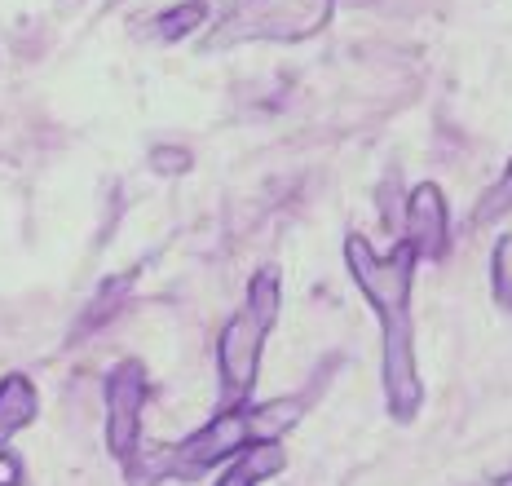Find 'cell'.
<instances>
[{"instance_id": "obj_1", "label": "cell", "mask_w": 512, "mask_h": 486, "mask_svg": "<svg viewBox=\"0 0 512 486\" xmlns=\"http://www.w3.org/2000/svg\"><path fill=\"white\" fill-rule=\"evenodd\" d=\"M345 261L349 274L367 301L376 305L380 327H384V394L389 411L398 420H411L420 407V376H415V345H411V274H415V252L411 243H393L389 257H376L362 235L345 239Z\"/></svg>"}, {"instance_id": "obj_2", "label": "cell", "mask_w": 512, "mask_h": 486, "mask_svg": "<svg viewBox=\"0 0 512 486\" xmlns=\"http://www.w3.org/2000/svg\"><path fill=\"white\" fill-rule=\"evenodd\" d=\"M301 420V403L296 398H274L265 407H226L221 416H212L199 433H190L177 447H155L142 456H128V482L151 486L164 478H195V473L212 469V464L239 456L252 442H279L283 429H292Z\"/></svg>"}, {"instance_id": "obj_3", "label": "cell", "mask_w": 512, "mask_h": 486, "mask_svg": "<svg viewBox=\"0 0 512 486\" xmlns=\"http://www.w3.org/2000/svg\"><path fill=\"white\" fill-rule=\"evenodd\" d=\"M279 319V274L261 270L248 283V301L234 319L221 327V341H217V363H221V389L234 407L252 394L256 385V367H261V345L265 332Z\"/></svg>"}, {"instance_id": "obj_4", "label": "cell", "mask_w": 512, "mask_h": 486, "mask_svg": "<svg viewBox=\"0 0 512 486\" xmlns=\"http://www.w3.org/2000/svg\"><path fill=\"white\" fill-rule=\"evenodd\" d=\"M332 18V0H239L208 36L212 49L243 40H309Z\"/></svg>"}, {"instance_id": "obj_5", "label": "cell", "mask_w": 512, "mask_h": 486, "mask_svg": "<svg viewBox=\"0 0 512 486\" xmlns=\"http://www.w3.org/2000/svg\"><path fill=\"white\" fill-rule=\"evenodd\" d=\"M142 407H146V372L142 363H120L106 376V447L115 460L137 456L142 438Z\"/></svg>"}, {"instance_id": "obj_6", "label": "cell", "mask_w": 512, "mask_h": 486, "mask_svg": "<svg viewBox=\"0 0 512 486\" xmlns=\"http://www.w3.org/2000/svg\"><path fill=\"white\" fill-rule=\"evenodd\" d=\"M402 243H411L415 261L420 257L437 261L446 252V199L433 182L415 186V195L407 204V235H402Z\"/></svg>"}, {"instance_id": "obj_7", "label": "cell", "mask_w": 512, "mask_h": 486, "mask_svg": "<svg viewBox=\"0 0 512 486\" xmlns=\"http://www.w3.org/2000/svg\"><path fill=\"white\" fill-rule=\"evenodd\" d=\"M36 385H31L27 376H5L0 380V451H5V442L14 438L23 425L36 420Z\"/></svg>"}, {"instance_id": "obj_8", "label": "cell", "mask_w": 512, "mask_h": 486, "mask_svg": "<svg viewBox=\"0 0 512 486\" xmlns=\"http://www.w3.org/2000/svg\"><path fill=\"white\" fill-rule=\"evenodd\" d=\"M204 14L208 9L199 5V0H186V5H177V9H168V14H159V40H181L186 31H195L199 23H204Z\"/></svg>"}, {"instance_id": "obj_9", "label": "cell", "mask_w": 512, "mask_h": 486, "mask_svg": "<svg viewBox=\"0 0 512 486\" xmlns=\"http://www.w3.org/2000/svg\"><path fill=\"white\" fill-rule=\"evenodd\" d=\"M495 297L504 310H512V235L495 243Z\"/></svg>"}, {"instance_id": "obj_10", "label": "cell", "mask_w": 512, "mask_h": 486, "mask_svg": "<svg viewBox=\"0 0 512 486\" xmlns=\"http://www.w3.org/2000/svg\"><path fill=\"white\" fill-rule=\"evenodd\" d=\"M504 208H512V160H508V173L486 190L482 208H477V221H495L499 213H504Z\"/></svg>"}, {"instance_id": "obj_11", "label": "cell", "mask_w": 512, "mask_h": 486, "mask_svg": "<svg viewBox=\"0 0 512 486\" xmlns=\"http://www.w3.org/2000/svg\"><path fill=\"white\" fill-rule=\"evenodd\" d=\"M128 283H133V274H124V279H111V283H106L102 297L93 301V310H89V319H84V323H98L102 314H111V310H115V301H120L124 292H128Z\"/></svg>"}, {"instance_id": "obj_12", "label": "cell", "mask_w": 512, "mask_h": 486, "mask_svg": "<svg viewBox=\"0 0 512 486\" xmlns=\"http://www.w3.org/2000/svg\"><path fill=\"white\" fill-rule=\"evenodd\" d=\"M151 164L159 168V173H186V168H190V151H181V146H155Z\"/></svg>"}, {"instance_id": "obj_13", "label": "cell", "mask_w": 512, "mask_h": 486, "mask_svg": "<svg viewBox=\"0 0 512 486\" xmlns=\"http://www.w3.org/2000/svg\"><path fill=\"white\" fill-rule=\"evenodd\" d=\"M18 478H23V464L9 456V451H0V486H18Z\"/></svg>"}, {"instance_id": "obj_14", "label": "cell", "mask_w": 512, "mask_h": 486, "mask_svg": "<svg viewBox=\"0 0 512 486\" xmlns=\"http://www.w3.org/2000/svg\"><path fill=\"white\" fill-rule=\"evenodd\" d=\"M217 486H256V482L248 478V473H243V464L234 460V469H226V478H221Z\"/></svg>"}, {"instance_id": "obj_15", "label": "cell", "mask_w": 512, "mask_h": 486, "mask_svg": "<svg viewBox=\"0 0 512 486\" xmlns=\"http://www.w3.org/2000/svg\"><path fill=\"white\" fill-rule=\"evenodd\" d=\"M499 486H512V478H504V482H499Z\"/></svg>"}]
</instances>
